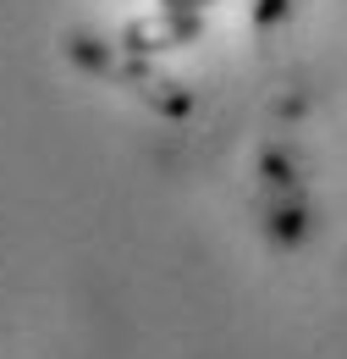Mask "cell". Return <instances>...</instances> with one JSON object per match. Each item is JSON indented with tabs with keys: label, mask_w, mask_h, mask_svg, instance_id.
Instances as JSON below:
<instances>
[{
	"label": "cell",
	"mask_w": 347,
	"mask_h": 359,
	"mask_svg": "<svg viewBox=\"0 0 347 359\" xmlns=\"http://www.w3.org/2000/svg\"><path fill=\"white\" fill-rule=\"evenodd\" d=\"M166 6H204V0H166Z\"/></svg>",
	"instance_id": "6da1fadb"
}]
</instances>
